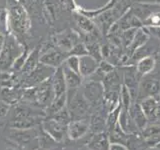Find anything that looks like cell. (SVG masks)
Returning <instances> with one entry per match:
<instances>
[{
    "label": "cell",
    "mask_w": 160,
    "mask_h": 150,
    "mask_svg": "<svg viewBox=\"0 0 160 150\" xmlns=\"http://www.w3.org/2000/svg\"><path fill=\"white\" fill-rule=\"evenodd\" d=\"M40 55H41V46H40V45L30 51L26 61H25L21 71H20L22 74V76L26 77L27 75H29L35 68H36V66L40 62Z\"/></svg>",
    "instance_id": "ac0fdd59"
},
{
    "label": "cell",
    "mask_w": 160,
    "mask_h": 150,
    "mask_svg": "<svg viewBox=\"0 0 160 150\" xmlns=\"http://www.w3.org/2000/svg\"><path fill=\"white\" fill-rule=\"evenodd\" d=\"M42 130L55 142H61L65 135L67 134V125H64L50 117L42 122Z\"/></svg>",
    "instance_id": "9c48e42d"
},
{
    "label": "cell",
    "mask_w": 160,
    "mask_h": 150,
    "mask_svg": "<svg viewBox=\"0 0 160 150\" xmlns=\"http://www.w3.org/2000/svg\"><path fill=\"white\" fill-rule=\"evenodd\" d=\"M51 79H52L54 97H57V96H60V95L67 93V87H66V82H65V77H64L62 66L56 68Z\"/></svg>",
    "instance_id": "44dd1931"
},
{
    "label": "cell",
    "mask_w": 160,
    "mask_h": 150,
    "mask_svg": "<svg viewBox=\"0 0 160 150\" xmlns=\"http://www.w3.org/2000/svg\"><path fill=\"white\" fill-rule=\"evenodd\" d=\"M35 150H47V149H45V148H37V149H35Z\"/></svg>",
    "instance_id": "ab89813d"
},
{
    "label": "cell",
    "mask_w": 160,
    "mask_h": 150,
    "mask_svg": "<svg viewBox=\"0 0 160 150\" xmlns=\"http://www.w3.org/2000/svg\"><path fill=\"white\" fill-rule=\"evenodd\" d=\"M8 27L18 35L26 34L31 28V21L25 8L16 0H7Z\"/></svg>",
    "instance_id": "6da1fadb"
},
{
    "label": "cell",
    "mask_w": 160,
    "mask_h": 150,
    "mask_svg": "<svg viewBox=\"0 0 160 150\" xmlns=\"http://www.w3.org/2000/svg\"><path fill=\"white\" fill-rule=\"evenodd\" d=\"M106 124V120H104L102 116H100L99 114H96L92 116L91 122L89 124V128H91L95 133L101 132V129L105 126Z\"/></svg>",
    "instance_id": "1f68e13d"
},
{
    "label": "cell",
    "mask_w": 160,
    "mask_h": 150,
    "mask_svg": "<svg viewBox=\"0 0 160 150\" xmlns=\"http://www.w3.org/2000/svg\"><path fill=\"white\" fill-rule=\"evenodd\" d=\"M149 39H150V35L145 31V29L143 27L138 28L136 30V33L134 35V38L132 40L131 44H130V46L125 50L126 53L128 54V56L130 57V59H131L134 52L136 51L137 49H139L140 47H142Z\"/></svg>",
    "instance_id": "ffe728a7"
},
{
    "label": "cell",
    "mask_w": 160,
    "mask_h": 150,
    "mask_svg": "<svg viewBox=\"0 0 160 150\" xmlns=\"http://www.w3.org/2000/svg\"><path fill=\"white\" fill-rule=\"evenodd\" d=\"M110 144L111 142H110L108 133L101 131L93 135L89 140L87 147L91 150H109Z\"/></svg>",
    "instance_id": "d6986e66"
},
{
    "label": "cell",
    "mask_w": 160,
    "mask_h": 150,
    "mask_svg": "<svg viewBox=\"0 0 160 150\" xmlns=\"http://www.w3.org/2000/svg\"><path fill=\"white\" fill-rule=\"evenodd\" d=\"M51 78L35 86V89H36V104H38L40 107L47 108L54 99V91Z\"/></svg>",
    "instance_id": "30bf717a"
},
{
    "label": "cell",
    "mask_w": 160,
    "mask_h": 150,
    "mask_svg": "<svg viewBox=\"0 0 160 150\" xmlns=\"http://www.w3.org/2000/svg\"><path fill=\"white\" fill-rule=\"evenodd\" d=\"M144 26H160V10L154 11L149 15V17L143 22Z\"/></svg>",
    "instance_id": "d6a6232c"
},
{
    "label": "cell",
    "mask_w": 160,
    "mask_h": 150,
    "mask_svg": "<svg viewBox=\"0 0 160 150\" xmlns=\"http://www.w3.org/2000/svg\"><path fill=\"white\" fill-rule=\"evenodd\" d=\"M29 53H30V50H28V49H24L23 50V52L19 55V56L15 59V61L13 62V64H12V66H11V69L12 71H21V69H22V67H23V65H24V63H25V61H26V59H27V57H28V55H29Z\"/></svg>",
    "instance_id": "f546056e"
},
{
    "label": "cell",
    "mask_w": 160,
    "mask_h": 150,
    "mask_svg": "<svg viewBox=\"0 0 160 150\" xmlns=\"http://www.w3.org/2000/svg\"><path fill=\"white\" fill-rule=\"evenodd\" d=\"M5 38H6V36L0 31V54H1L2 52V49L4 47V44H5Z\"/></svg>",
    "instance_id": "74e56055"
},
{
    "label": "cell",
    "mask_w": 160,
    "mask_h": 150,
    "mask_svg": "<svg viewBox=\"0 0 160 150\" xmlns=\"http://www.w3.org/2000/svg\"><path fill=\"white\" fill-rule=\"evenodd\" d=\"M135 2H142V3L155 4V0H135Z\"/></svg>",
    "instance_id": "f35d334b"
},
{
    "label": "cell",
    "mask_w": 160,
    "mask_h": 150,
    "mask_svg": "<svg viewBox=\"0 0 160 150\" xmlns=\"http://www.w3.org/2000/svg\"><path fill=\"white\" fill-rule=\"evenodd\" d=\"M84 97L89 102L90 106L97 107L103 103L104 98V86L102 82L94 81V80H88L84 84L82 90Z\"/></svg>",
    "instance_id": "5b68a950"
},
{
    "label": "cell",
    "mask_w": 160,
    "mask_h": 150,
    "mask_svg": "<svg viewBox=\"0 0 160 150\" xmlns=\"http://www.w3.org/2000/svg\"><path fill=\"white\" fill-rule=\"evenodd\" d=\"M62 69L65 77V82H66L67 87V98L73 95L79 89L80 85L82 84L83 77L79 73H76L69 69L66 65L62 64Z\"/></svg>",
    "instance_id": "4fadbf2b"
},
{
    "label": "cell",
    "mask_w": 160,
    "mask_h": 150,
    "mask_svg": "<svg viewBox=\"0 0 160 150\" xmlns=\"http://www.w3.org/2000/svg\"><path fill=\"white\" fill-rule=\"evenodd\" d=\"M120 69L122 71V81L123 85H125L130 94H131L132 100L135 101L137 99V91H138V85L140 82V79L136 72V67L135 65H124L120 66Z\"/></svg>",
    "instance_id": "8992f818"
},
{
    "label": "cell",
    "mask_w": 160,
    "mask_h": 150,
    "mask_svg": "<svg viewBox=\"0 0 160 150\" xmlns=\"http://www.w3.org/2000/svg\"><path fill=\"white\" fill-rule=\"evenodd\" d=\"M56 68H53L51 66H48L46 64H43L39 62L33 71L24 77L23 81V88H30L35 87L37 85L41 84L42 82L46 81L47 79L51 78L55 72Z\"/></svg>",
    "instance_id": "3957f363"
},
{
    "label": "cell",
    "mask_w": 160,
    "mask_h": 150,
    "mask_svg": "<svg viewBox=\"0 0 160 150\" xmlns=\"http://www.w3.org/2000/svg\"><path fill=\"white\" fill-rule=\"evenodd\" d=\"M64 65L71 69L72 71L79 73V57L77 56H67V58L65 59V61L63 63Z\"/></svg>",
    "instance_id": "836d02e7"
},
{
    "label": "cell",
    "mask_w": 160,
    "mask_h": 150,
    "mask_svg": "<svg viewBox=\"0 0 160 150\" xmlns=\"http://www.w3.org/2000/svg\"><path fill=\"white\" fill-rule=\"evenodd\" d=\"M55 39H56L55 40L56 47L67 53L75 44L80 42V40H81L78 33L76 31H73V30H67V31L60 33L55 37Z\"/></svg>",
    "instance_id": "7c38bea8"
},
{
    "label": "cell",
    "mask_w": 160,
    "mask_h": 150,
    "mask_svg": "<svg viewBox=\"0 0 160 150\" xmlns=\"http://www.w3.org/2000/svg\"><path fill=\"white\" fill-rule=\"evenodd\" d=\"M67 107L71 115V119L77 120L86 115L90 108V104L84 97L82 91L78 89L73 95L67 98Z\"/></svg>",
    "instance_id": "277c9868"
},
{
    "label": "cell",
    "mask_w": 160,
    "mask_h": 150,
    "mask_svg": "<svg viewBox=\"0 0 160 150\" xmlns=\"http://www.w3.org/2000/svg\"><path fill=\"white\" fill-rule=\"evenodd\" d=\"M67 55L68 56H77V57H81V56H84V55H88L86 45H85L84 42H81V41L76 43L71 49L69 50Z\"/></svg>",
    "instance_id": "4dcf8cb0"
},
{
    "label": "cell",
    "mask_w": 160,
    "mask_h": 150,
    "mask_svg": "<svg viewBox=\"0 0 160 150\" xmlns=\"http://www.w3.org/2000/svg\"><path fill=\"white\" fill-rule=\"evenodd\" d=\"M142 136L148 145L155 146L160 142V125L147 124V126L142 130Z\"/></svg>",
    "instance_id": "cb8c5ba5"
},
{
    "label": "cell",
    "mask_w": 160,
    "mask_h": 150,
    "mask_svg": "<svg viewBox=\"0 0 160 150\" xmlns=\"http://www.w3.org/2000/svg\"><path fill=\"white\" fill-rule=\"evenodd\" d=\"M51 118L55 119L56 121L62 123L64 125H67V126H68L69 122L72 120L71 119V115H70V112H69L67 106H65L61 110H59L57 113H55L53 116H51Z\"/></svg>",
    "instance_id": "f1b7e54d"
},
{
    "label": "cell",
    "mask_w": 160,
    "mask_h": 150,
    "mask_svg": "<svg viewBox=\"0 0 160 150\" xmlns=\"http://www.w3.org/2000/svg\"><path fill=\"white\" fill-rule=\"evenodd\" d=\"M129 114L131 116L132 120L134 121L135 125L138 130H142L147 126V124L149 123L148 119L146 117V115L144 114L143 110L140 106V104L133 101L129 107Z\"/></svg>",
    "instance_id": "9a60e30c"
},
{
    "label": "cell",
    "mask_w": 160,
    "mask_h": 150,
    "mask_svg": "<svg viewBox=\"0 0 160 150\" xmlns=\"http://www.w3.org/2000/svg\"><path fill=\"white\" fill-rule=\"evenodd\" d=\"M65 106H67V93L60 95V96L57 97H54L51 104L46 108V114L51 117Z\"/></svg>",
    "instance_id": "d4e9b609"
},
{
    "label": "cell",
    "mask_w": 160,
    "mask_h": 150,
    "mask_svg": "<svg viewBox=\"0 0 160 150\" xmlns=\"http://www.w3.org/2000/svg\"><path fill=\"white\" fill-rule=\"evenodd\" d=\"M73 19L75 24L79 27V29L88 36H92L99 39L101 37V32L98 29L97 25L91 18L85 16L82 13L78 12L77 10H73Z\"/></svg>",
    "instance_id": "ba28073f"
},
{
    "label": "cell",
    "mask_w": 160,
    "mask_h": 150,
    "mask_svg": "<svg viewBox=\"0 0 160 150\" xmlns=\"http://www.w3.org/2000/svg\"><path fill=\"white\" fill-rule=\"evenodd\" d=\"M36 133H35L34 130H30V129H24V130H19L16 129V131L13 132L11 134L12 138L14 139V141H16L20 144H25L29 142L30 140H32Z\"/></svg>",
    "instance_id": "83f0119b"
},
{
    "label": "cell",
    "mask_w": 160,
    "mask_h": 150,
    "mask_svg": "<svg viewBox=\"0 0 160 150\" xmlns=\"http://www.w3.org/2000/svg\"><path fill=\"white\" fill-rule=\"evenodd\" d=\"M89 130V123L82 119L71 120L67 126V136L71 140L82 138Z\"/></svg>",
    "instance_id": "5bb4252c"
},
{
    "label": "cell",
    "mask_w": 160,
    "mask_h": 150,
    "mask_svg": "<svg viewBox=\"0 0 160 150\" xmlns=\"http://www.w3.org/2000/svg\"><path fill=\"white\" fill-rule=\"evenodd\" d=\"M143 28L150 35V37L156 39L160 42V26H144Z\"/></svg>",
    "instance_id": "e575fe53"
},
{
    "label": "cell",
    "mask_w": 160,
    "mask_h": 150,
    "mask_svg": "<svg viewBox=\"0 0 160 150\" xmlns=\"http://www.w3.org/2000/svg\"><path fill=\"white\" fill-rule=\"evenodd\" d=\"M118 123L120 127L123 129V131L127 134H135L138 130L131 116H130L129 109L121 108V111H120L118 117Z\"/></svg>",
    "instance_id": "7402d4cb"
},
{
    "label": "cell",
    "mask_w": 160,
    "mask_h": 150,
    "mask_svg": "<svg viewBox=\"0 0 160 150\" xmlns=\"http://www.w3.org/2000/svg\"><path fill=\"white\" fill-rule=\"evenodd\" d=\"M80 150H91V149H89V148L87 147V148H83V149H80Z\"/></svg>",
    "instance_id": "60d3db41"
},
{
    "label": "cell",
    "mask_w": 160,
    "mask_h": 150,
    "mask_svg": "<svg viewBox=\"0 0 160 150\" xmlns=\"http://www.w3.org/2000/svg\"><path fill=\"white\" fill-rule=\"evenodd\" d=\"M109 150H129L125 145L120 143H111L110 144Z\"/></svg>",
    "instance_id": "8d00e7d4"
},
{
    "label": "cell",
    "mask_w": 160,
    "mask_h": 150,
    "mask_svg": "<svg viewBox=\"0 0 160 150\" xmlns=\"http://www.w3.org/2000/svg\"><path fill=\"white\" fill-rule=\"evenodd\" d=\"M99 62L90 55L79 57V74L83 78H88L96 71Z\"/></svg>",
    "instance_id": "2e32d148"
},
{
    "label": "cell",
    "mask_w": 160,
    "mask_h": 150,
    "mask_svg": "<svg viewBox=\"0 0 160 150\" xmlns=\"http://www.w3.org/2000/svg\"><path fill=\"white\" fill-rule=\"evenodd\" d=\"M160 94V79L145 76L140 80L137 91V99L142 100L147 97L156 98ZM136 99V100H137Z\"/></svg>",
    "instance_id": "52a82bcc"
},
{
    "label": "cell",
    "mask_w": 160,
    "mask_h": 150,
    "mask_svg": "<svg viewBox=\"0 0 160 150\" xmlns=\"http://www.w3.org/2000/svg\"><path fill=\"white\" fill-rule=\"evenodd\" d=\"M7 150H13V149H7Z\"/></svg>",
    "instance_id": "b9f144b4"
},
{
    "label": "cell",
    "mask_w": 160,
    "mask_h": 150,
    "mask_svg": "<svg viewBox=\"0 0 160 150\" xmlns=\"http://www.w3.org/2000/svg\"><path fill=\"white\" fill-rule=\"evenodd\" d=\"M155 66H156V59H155L153 55H151V56H145L139 59L136 64H135L139 79L141 80L143 77L149 75L154 70Z\"/></svg>",
    "instance_id": "e0dca14e"
},
{
    "label": "cell",
    "mask_w": 160,
    "mask_h": 150,
    "mask_svg": "<svg viewBox=\"0 0 160 150\" xmlns=\"http://www.w3.org/2000/svg\"><path fill=\"white\" fill-rule=\"evenodd\" d=\"M67 56V52L63 51V50L59 48H51L40 55V62L53 68H58L62 66Z\"/></svg>",
    "instance_id": "8fae6325"
},
{
    "label": "cell",
    "mask_w": 160,
    "mask_h": 150,
    "mask_svg": "<svg viewBox=\"0 0 160 150\" xmlns=\"http://www.w3.org/2000/svg\"><path fill=\"white\" fill-rule=\"evenodd\" d=\"M84 43L86 45L88 55L92 56L98 62L102 61L103 56L101 51V44L97 40H88V41H84Z\"/></svg>",
    "instance_id": "4316f807"
},
{
    "label": "cell",
    "mask_w": 160,
    "mask_h": 150,
    "mask_svg": "<svg viewBox=\"0 0 160 150\" xmlns=\"http://www.w3.org/2000/svg\"><path fill=\"white\" fill-rule=\"evenodd\" d=\"M35 124H36V119L32 116H28V117L13 119L10 122L9 126L12 129L24 130V129H31L33 126H35Z\"/></svg>",
    "instance_id": "484cf974"
},
{
    "label": "cell",
    "mask_w": 160,
    "mask_h": 150,
    "mask_svg": "<svg viewBox=\"0 0 160 150\" xmlns=\"http://www.w3.org/2000/svg\"><path fill=\"white\" fill-rule=\"evenodd\" d=\"M24 48L20 44L16 37L12 33H9L5 38V44L0 54V68L8 70L11 68L13 62L20 54L23 52Z\"/></svg>",
    "instance_id": "7a4b0ae2"
},
{
    "label": "cell",
    "mask_w": 160,
    "mask_h": 150,
    "mask_svg": "<svg viewBox=\"0 0 160 150\" xmlns=\"http://www.w3.org/2000/svg\"><path fill=\"white\" fill-rule=\"evenodd\" d=\"M10 110V104L0 100V118L5 117Z\"/></svg>",
    "instance_id": "d590c367"
},
{
    "label": "cell",
    "mask_w": 160,
    "mask_h": 150,
    "mask_svg": "<svg viewBox=\"0 0 160 150\" xmlns=\"http://www.w3.org/2000/svg\"><path fill=\"white\" fill-rule=\"evenodd\" d=\"M108 135L111 143H120L123 145L128 143V140L130 137V134L125 133L123 129L120 127L118 121L108 128Z\"/></svg>",
    "instance_id": "603a6c76"
}]
</instances>
